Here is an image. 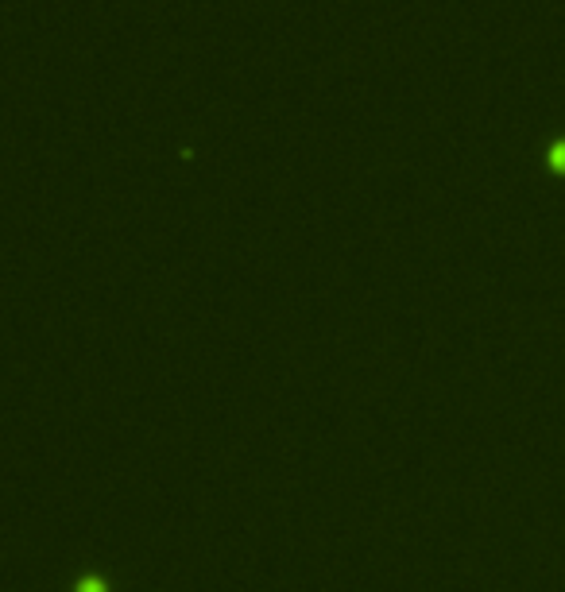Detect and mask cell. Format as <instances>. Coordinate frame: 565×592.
<instances>
[{
  "mask_svg": "<svg viewBox=\"0 0 565 592\" xmlns=\"http://www.w3.org/2000/svg\"><path fill=\"white\" fill-rule=\"evenodd\" d=\"M82 592H105V585L97 577H90V581H82Z\"/></svg>",
  "mask_w": 565,
  "mask_h": 592,
  "instance_id": "obj_2",
  "label": "cell"
},
{
  "mask_svg": "<svg viewBox=\"0 0 565 592\" xmlns=\"http://www.w3.org/2000/svg\"><path fill=\"white\" fill-rule=\"evenodd\" d=\"M546 163H550L554 171H565V132L562 136H554V140L546 144Z\"/></svg>",
  "mask_w": 565,
  "mask_h": 592,
  "instance_id": "obj_1",
  "label": "cell"
}]
</instances>
